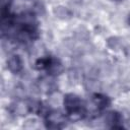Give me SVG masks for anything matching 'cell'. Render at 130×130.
I'll list each match as a JSON object with an SVG mask.
<instances>
[{
  "label": "cell",
  "mask_w": 130,
  "mask_h": 130,
  "mask_svg": "<svg viewBox=\"0 0 130 130\" xmlns=\"http://www.w3.org/2000/svg\"><path fill=\"white\" fill-rule=\"evenodd\" d=\"M63 105L67 117L71 121H78L86 115V105L74 93H67L64 95Z\"/></svg>",
  "instance_id": "6da1fadb"
},
{
  "label": "cell",
  "mask_w": 130,
  "mask_h": 130,
  "mask_svg": "<svg viewBox=\"0 0 130 130\" xmlns=\"http://www.w3.org/2000/svg\"><path fill=\"white\" fill-rule=\"evenodd\" d=\"M36 68L38 70H45L50 76H57L63 72V65L59 59L47 56L40 58L36 62Z\"/></svg>",
  "instance_id": "7a4b0ae2"
},
{
  "label": "cell",
  "mask_w": 130,
  "mask_h": 130,
  "mask_svg": "<svg viewBox=\"0 0 130 130\" xmlns=\"http://www.w3.org/2000/svg\"><path fill=\"white\" fill-rule=\"evenodd\" d=\"M45 125L49 129H61L66 126V121L68 119L63 113L57 110H50L44 116Z\"/></svg>",
  "instance_id": "3957f363"
},
{
  "label": "cell",
  "mask_w": 130,
  "mask_h": 130,
  "mask_svg": "<svg viewBox=\"0 0 130 130\" xmlns=\"http://www.w3.org/2000/svg\"><path fill=\"white\" fill-rule=\"evenodd\" d=\"M105 122L111 128H123V117L120 113L116 111L107 112L105 115Z\"/></svg>",
  "instance_id": "277c9868"
},
{
  "label": "cell",
  "mask_w": 130,
  "mask_h": 130,
  "mask_svg": "<svg viewBox=\"0 0 130 130\" xmlns=\"http://www.w3.org/2000/svg\"><path fill=\"white\" fill-rule=\"evenodd\" d=\"M91 104L93 105V109L98 112L105 110L106 108H108L111 104V100L102 93H94L91 98Z\"/></svg>",
  "instance_id": "5b68a950"
},
{
  "label": "cell",
  "mask_w": 130,
  "mask_h": 130,
  "mask_svg": "<svg viewBox=\"0 0 130 130\" xmlns=\"http://www.w3.org/2000/svg\"><path fill=\"white\" fill-rule=\"evenodd\" d=\"M7 68L10 72L17 74L23 68V62L19 55H12L7 60Z\"/></svg>",
  "instance_id": "8992f818"
},
{
  "label": "cell",
  "mask_w": 130,
  "mask_h": 130,
  "mask_svg": "<svg viewBox=\"0 0 130 130\" xmlns=\"http://www.w3.org/2000/svg\"><path fill=\"white\" fill-rule=\"evenodd\" d=\"M55 13L58 17H62V18H65L66 16H70L69 10L64 7H58L57 9H55Z\"/></svg>",
  "instance_id": "52a82bcc"
},
{
  "label": "cell",
  "mask_w": 130,
  "mask_h": 130,
  "mask_svg": "<svg viewBox=\"0 0 130 130\" xmlns=\"http://www.w3.org/2000/svg\"><path fill=\"white\" fill-rule=\"evenodd\" d=\"M127 22H128V24L130 25V13L128 14V17H127Z\"/></svg>",
  "instance_id": "ba28073f"
},
{
  "label": "cell",
  "mask_w": 130,
  "mask_h": 130,
  "mask_svg": "<svg viewBox=\"0 0 130 130\" xmlns=\"http://www.w3.org/2000/svg\"><path fill=\"white\" fill-rule=\"evenodd\" d=\"M111 1H114V2H121V1H124V0H111Z\"/></svg>",
  "instance_id": "9c48e42d"
}]
</instances>
